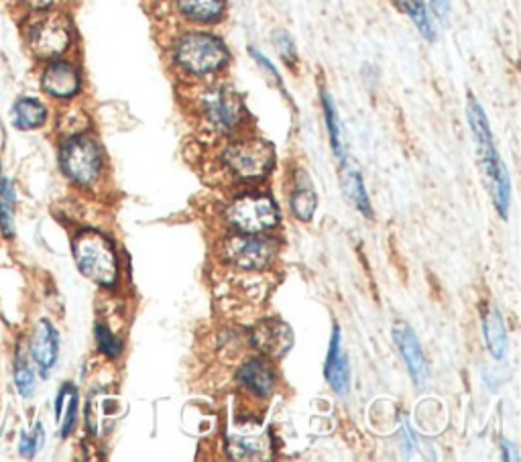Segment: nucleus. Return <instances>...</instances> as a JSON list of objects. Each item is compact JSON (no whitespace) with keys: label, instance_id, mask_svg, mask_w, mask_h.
<instances>
[{"label":"nucleus","instance_id":"10","mask_svg":"<svg viewBox=\"0 0 521 462\" xmlns=\"http://www.w3.org/2000/svg\"><path fill=\"white\" fill-rule=\"evenodd\" d=\"M41 88L45 94L57 100H72L82 90V72L72 62L51 60V64L41 74Z\"/></svg>","mask_w":521,"mask_h":462},{"label":"nucleus","instance_id":"30","mask_svg":"<svg viewBox=\"0 0 521 462\" xmlns=\"http://www.w3.org/2000/svg\"><path fill=\"white\" fill-rule=\"evenodd\" d=\"M426 3L434 19H438L440 23H446L450 19V11H452L450 0H426Z\"/></svg>","mask_w":521,"mask_h":462},{"label":"nucleus","instance_id":"24","mask_svg":"<svg viewBox=\"0 0 521 462\" xmlns=\"http://www.w3.org/2000/svg\"><path fill=\"white\" fill-rule=\"evenodd\" d=\"M15 194L11 182H0V228H3L5 237H13L15 233Z\"/></svg>","mask_w":521,"mask_h":462},{"label":"nucleus","instance_id":"9","mask_svg":"<svg viewBox=\"0 0 521 462\" xmlns=\"http://www.w3.org/2000/svg\"><path fill=\"white\" fill-rule=\"evenodd\" d=\"M277 253L273 239H265L259 235H243L230 237L224 241L222 257L243 271H261L265 269Z\"/></svg>","mask_w":521,"mask_h":462},{"label":"nucleus","instance_id":"13","mask_svg":"<svg viewBox=\"0 0 521 462\" xmlns=\"http://www.w3.org/2000/svg\"><path fill=\"white\" fill-rule=\"evenodd\" d=\"M393 340L403 357V363L408 365V371H410L414 383L418 387H424L428 381V363H426L418 336L414 334V330L408 324L397 322L393 326Z\"/></svg>","mask_w":521,"mask_h":462},{"label":"nucleus","instance_id":"21","mask_svg":"<svg viewBox=\"0 0 521 462\" xmlns=\"http://www.w3.org/2000/svg\"><path fill=\"white\" fill-rule=\"evenodd\" d=\"M47 121V108L37 98H21L13 106V125L19 131H33Z\"/></svg>","mask_w":521,"mask_h":462},{"label":"nucleus","instance_id":"1","mask_svg":"<svg viewBox=\"0 0 521 462\" xmlns=\"http://www.w3.org/2000/svg\"><path fill=\"white\" fill-rule=\"evenodd\" d=\"M169 57L182 78L200 84L220 76L233 60L224 39L204 27L188 29L173 39Z\"/></svg>","mask_w":521,"mask_h":462},{"label":"nucleus","instance_id":"23","mask_svg":"<svg viewBox=\"0 0 521 462\" xmlns=\"http://www.w3.org/2000/svg\"><path fill=\"white\" fill-rule=\"evenodd\" d=\"M78 416V391L74 385H64L55 399V420L62 422V436L68 438L76 426Z\"/></svg>","mask_w":521,"mask_h":462},{"label":"nucleus","instance_id":"27","mask_svg":"<svg viewBox=\"0 0 521 462\" xmlns=\"http://www.w3.org/2000/svg\"><path fill=\"white\" fill-rule=\"evenodd\" d=\"M273 43H275V47H277V51H279V55H281V60H283L289 68H296L298 62H300V57H298V47H296L294 37L289 35L287 31L279 29V31L273 33Z\"/></svg>","mask_w":521,"mask_h":462},{"label":"nucleus","instance_id":"18","mask_svg":"<svg viewBox=\"0 0 521 462\" xmlns=\"http://www.w3.org/2000/svg\"><path fill=\"white\" fill-rule=\"evenodd\" d=\"M391 3L401 15H405L416 25L418 33L426 41H430V43L436 41L438 31H436V23H434V17L428 9L426 0H391Z\"/></svg>","mask_w":521,"mask_h":462},{"label":"nucleus","instance_id":"12","mask_svg":"<svg viewBox=\"0 0 521 462\" xmlns=\"http://www.w3.org/2000/svg\"><path fill=\"white\" fill-rule=\"evenodd\" d=\"M251 342L261 355L279 359L294 346V330L281 320H263L253 328Z\"/></svg>","mask_w":521,"mask_h":462},{"label":"nucleus","instance_id":"6","mask_svg":"<svg viewBox=\"0 0 521 462\" xmlns=\"http://www.w3.org/2000/svg\"><path fill=\"white\" fill-rule=\"evenodd\" d=\"M31 51L41 60H57L74 43V27L68 15L60 11H41L27 31Z\"/></svg>","mask_w":521,"mask_h":462},{"label":"nucleus","instance_id":"22","mask_svg":"<svg viewBox=\"0 0 521 462\" xmlns=\"http://www.w3.org/2000/svg\"><path fill=\"white\" fill-rule=\"evenodd\" d=\"M483 334H485V344H487L491 357L501 361L507 353V328H505V322H503V316L499 314V310H495V308L487 310V314L483 318Z\"/></svg>","mask_w":521,"mask_h":462},{"label":"nucleus","instance_id":"19","mask_svg":"<svg viewBox=\"0 0 521 462\" xmlns=\"http://www.w3.org/2000/svg\"><path fill=\"white\" fill-rule=\"evenodd\" d=\"M320 102H322V114H324V123H326V131L330 137V145L334 155L344 161L346 159V149H344V133H342V121L338 117V110H336V102L332 98V94L322 88L320 92Z\"/></svg>","mask_w":521,"mask_h":462},{"label":"nucleus","instance_id":"25","mask_svg":"<svg viewBox=\"0 0 521 462\" xmlns=\"http://www.w3.org/2000/svg\"><path fill=\"white\" fill-rule=\"evenodd\" d=\"M96 334V344H98V351L110 359H117L123 353V342L112 334L110 328H106L104 324H96L94 328Z\"/></svg>","mask_w":521,"mask_h":462},{"label":"nucleus","instance_id":"3","mask_svg":"<svg viewBox=\"0 0 521 462\" xmlns=\"http://www.w3.org/2000/svg\"><path fill=\"white\" fill-rule=\"evenodd\" d=\"M196 96V112L202 125L216 135H235L247 123L243 96L226 82H202Z\"/></svg>","mask_w":521,"mask_h":462},{"label":"nucleus","instance_id":"26","mask_svg":"<svg viewBox=\"0 0 521 462\" xmlns=\"http://www.w3.org/2000/svg\"><path fill=\"white\" fill-rule=\"evenodd\" d=\"M15 383L17 389L23 397H31L35 391V377L31 371L29 361L25 359V355L21 353V349L17 351V359H15Z\"/></svg>","mask_w":521,"mask_h":462},{"label":"nucleus","instance_id":"11","mask_svg":"<svg viewBox=\"0 0 521 462\" xmlns=\"http://www.w3.org/2000/svg\"><path fill=\"white\" fill-rule=\"evenodd\" d=\"M184 23L192 27H214L228 15V0H167Z\"/></svg>","mask_w":521,"mask_h":462},{"label":"nucleus","instance_id":"7","mask_svg":"<svg viewBox=\"0 0 521 462\" xmlns=\"http://www.w3.org/2000/svg\"><path fill=\"white\" fill-rule=\"evenodd\" d=\"M226 222L237 233L243 235H263L275 228L279 222V210L271 196L261 192H249L237 196L226 206Z\"/></svg>","mask_w":521,"mask_h":462},{"label":"nucleus","instance_id":"28","mask_svg":"<svg viewBox=\"0 0 521 462\" xmlns=\"http://www.w3.org/2000/svg\"><path fill=\"white\" fill-rule=\"evenodd\" d=\"M249 55L253 57V62L259 66V70L261 72H265V76L271 80V84L275 86V88H279L281 90V94L289 100V94H287V88H285V84H283V78H281V74H279V70H277V66L269 60V57L265 55V53H261L257 47H249Z\"/></svg>","mask_w":521,"mask_h":462},{"label":"nucleus","instance_id":"4","mask_svg":"<svg viewBox=\"0 0 521 462\" xmlns=\"http://www.w3.org/2000/svg\"><path fill=\"white\" fill-rule=\"evenodd\" d=\"M275 159V147L259 137L235 139L222 151V163L241 182H257L267 178Z\"/></svg>","mask_w":521,"mask_h":462},{"label":"nucleus","instance_id":"2","mask_svg":"<svg viewBox=\"0 0 521 462\" xmlns=\"http://www.w3.org/2000/svg\"><path fill=\"white\" fill-rule=\"evenodd\" d=\"M467 119H469V127L477 145V153H479V161L483 167V173L489 184V192L493 198V204L499 212L501 218L507 220L509 216V204H511V180H509V171L497 151L495 145V137L491 131V123L487 119V112L483 108V104L471 94L469 102H467Z\"/></svg>","mask_w":521,"mask_h":462},{"label":"nucleus","instance_id":"16","mask_svg":"<svg viewBox=\"0 0 521 462\" xmlns=\"http://www.w3.org/2000/svg\"><path fill=\"white\" fill-rule=\"evenodd\" d=\"M237 381H239L241 387H245L249 393H253L259 399H267L275 391V373L261 359L247 361L239 369Z\"/></svg>","mask_w":521,"mask_h":462},{"label":"nucleus","instance_id":"20","mask_svg":"<svg viewBox=\"0 0 521 462\" xmlns=\"http://www.w3.org/2000/svg\"><path fill=\"white\" fill-rule=\"evenodd\" d=\"M289 206H292V212L302 222H310L314 218L318 198H316L314 186L308 180L306 173H300V176L296 178V186L292 190V196H289Z\"/></svg>","mask_w":521,"mask_h":462},{"label":"nucleus","instance_id":"29","mask_svg":"<svg viewBox=\"0 0 521 462\" xmlns=\"http://www.w3.org/2000/svg\"><path fill=\"white\" fill-rule=\"evenodd\" d=\"M41 444H43V426H35L33 434H23L19 450L23 456H35Z\"/></svg>","mask_w":521,"mask_h":462},{"label":"nucleus","instance_id":"5","mask_svg":"<svg viewBox=\"0 0 521 462\" xmlns=\"http://www.w3.org/2000/svg\"><path fill=\"white\" fill-rule=\"evenodd\" d=\"M74 259L78 269L98 285H112L119 277L117 251L98 230H82L74 239Z\"/></svg>","mask_w":521,"mask_h":462},{"label":"nucleus","instance_id":"15","mask_svg":"<svg viewBox=\"0 0 521 462\" xmlns=\"http://www.w3.org/2000/svg\"><path fill=\"white\" fill-rule=\"evenodd\" d=\"M57 353H60V334H57L49 320H41L31 338V357L41 369L43 377H47L49 369L55 365Z\"/></svg>","mask_w":521,"mask_h":462},{"label":"nucleus","instance_id":"31","mask_svg":"<svg viewBox=\"0 0 521 462\" xmlns=\"http://www.w3.org/2000/svg\"><path fill=\"white\" fill-rule=\"evenodd\" d=\"M23 3H25L31 11L41 13V11H51V9L57 5V0H23Z\"/></svg>","mask_w":521,"mask_h":462},{"label":"nucleus","instance_id":"14","mask_svg":"<svg viewBox=\"0 0 521 462\" xmlns=\"http://www.w3.org/2000/svg\"><path fill=\"white\" fill-rule=\"evenodd\" d=\"M324 377L330 383V387L334 389V393H338V395L349 393L351 367H349V359H346L344 349H342V336H340L338 326H334V330H332L330 349H328L326 363H324Z\"/></svg>","mask_w":521,"mask_h":462},{"label":"nucleus","instance_id":"17","mask_svg":"<svg viewBox=\"0 0 521 462\" xmlns=\"http://www.w3.org/2000/svg\"><path fill=\"white\" fill-rule=\"evenodd\" d=\"M342 163V190L346 194V198H349L355 208L365 214L367 218L373 216V210H371V200H369V194L365 190V182H363V176L359 167L346 157Z\"/></svg>","mask_w":521,"mask_h":462},{"label":"nucleus","instance_id":"8","mask_svg":"<svg viewBox=\"0 0 521 462\" xmlns=\"http://www.w3.org/2000/svg\"><path fill=\"white\" fill-rule=\"evenodd\" d=\"M60 165L74 184L90 186L102 171V149L96 139L84 133L72 135L60 149Z\"/></svg>","mask_w":521,"mask_h":462}]
</instances>
